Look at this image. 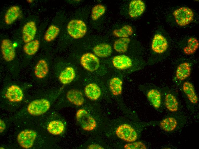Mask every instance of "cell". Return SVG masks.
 Masks as SVG:
<instances>
[{
  "label": "cell",
  "instance_id": "obj_1",
  "mask_svg": "<svg viewBox=\"0 0 199 149\" xmlns=\"http://www.w3.org/2000/svg\"><path fill=\"white\" fill-rule=\"evenodd\" d=\"M67 30L71 37L77 39L81 38L85 35L87 28L84 22L82 20L74 19L71 20L68 23Z\"/></svg>",
  "mask_w": 199,
  "mask_h": 149
},
{
  "label": "cell",
  "instance_id": "obj_2",
  "mask_svg": "<svg viewBox=\"0 0 199 149\" xmlns=\"http://www.w3.org/2000/svg\"><path fill=\"white\" fill-rule=\"evenodd\" d=\"M76 116L78 123L84 130L91 131L96 128V123L95 119L85 109H79Z\"/></svg>",
  "mask_w": 199,
  "mask_h": 149
},
{
  "label": "cell",
  "instance_id": "obj_3",
  "mask_svg": "<svg viewBox=\"0 0 199 149\" xmlns=\"http://www.w3.org/2000/svg\"><path fill=\"white\" fill-rule=\"evenodd\" d=\"M173 14L176 23L180 26L188 25L194 19V13L188 7H180L174 10Z\"/></svg>",
  "mask_w": 199,
  "mask_h": 149
},
{
  "label": "cell",
  "instance_id": "obj_4",
  "mask_svg": "<svg viewBox=\"0 0 199 149\" xmlns=\"http://www.w3.org/2000/svg\"><path fill=\"white\" fill-rule=\"evenodd\" d=\"M50 107L49 102L47 99H40L34 100L28 105L27 110L31 114L39 115L45 113Z\"/></svg>",
  "mask_w": 199,
  "mask_h": 149
},
{
  "label": "cell",
  "instance_id": "obj_5",
  "mask_svg": "<svg viewBox=\"0 0 199 149\" xmlns=\"http://www.w3.org/2000/svg\"><path fill=\"white\" fill-rule=\"evenodd\" d=\"M116 133L118 138L128 142H134L137 138V133L135 130L130 125L126 124L119 126Z\"/></svg>",
  "mask_w": 199,
  "mask_h": 149
},
{
  "label": "cell",
  "instance_id": "obj_6",
  "mask_svg": "<svg viewBox=\"0 0 199 149\" xmlns=\"http://www.w3.org/2000/svg\"><path fill=\"white\" fill-rule=\"evenodd\" d=\"M37 133L32 130H25L21 132L17 137L18 142L22 148H29L33 146Z\"/></svg>",
  "mask_w": 199,
  "mask_h": 149
},
{
  "label": "cell",
  "instance_id": "obj_7",
  "mask_svg": "<svg viewBox=\"0 0 199 149\" xmlns=\"http://www.w3.org/2000/svg\"><path fill=\"white\" fill-rule=\"evenodd\" d=\"M80 63L84 68L90 72L96 70L100 65L98 58L93 54L89 52L82 55L80 59Z\"/></svg>",
  "mask_w": 199,
  "mask_h": 149
},
{
  "label": "cell",
  "instance_id": "obj_8",
  "mask_svg": "<svg viewBox=\"0 0 199 149\" xmlns=\"http://www.w3.org/2000/svg\"><path fill=\"white\" fill-rule=\"evenodd\" d=\"M168 46L167 40L163 36L159 34L154 35L151 45L153 51L157 53L161 54L166 51Z\"/></svg>",
  "mask_w": 199,
  "mask_h": 149
},
{
  "label": "cell",
  "instance_id": "obj_9",
  "mask_svg": "<svg viewBox=\"0 0 199 149\" xmlns=\"http://www.w3.org/2000/svg\"><path fill=\"white\" fill-rule=\"evenodd\" d=\"M1 51L3 57L7 61H11L15 57V50L11 42L9 39H4L1 42Z\"/></svg>",
  "mask_w": 199,
  "mask_h": 149
},
{
  "label": "cell",
  "instance_id": "obj_10",
  "mask_svg": "<svg viewBox=\"0 0 199 149\" xmlns=\"http://www.w3.org/2000/svg\"><path fill=\"white\" fill-rule=\"evenodd\" d=\"M37 30L35 22L31 21L27 23L22 29V38L23 42L27 43L33 40L36 34Z\"/></svg>",
  "mask_w": 199,
  "mask_h": 149
},
{
  "label": "cell",
  "instance_id": "obj_11",
  "mask_svg": "<svg viewBox=\"0 0 199 149\" xmlns=\"http://www.w3.org/2000/svg\"><path fill=\"white\" fill-rule=\"evenodd\" d=\"M144 3L141 0H133L130 3L128 9V14L132 18L141 15L145 9Z\"/></svg>",
  "mask_w": 199,
  "mask_h": 149
},
{
  "label": "cell",
  "instance_id": "obj_12",
  "mask_svg": "<svg viewBox=\"0 0 199 149\" xmlns=\"http://www.w3.org/2000/svg\"><path fill=\"white\" fill-rule=\"evenodd\" d=\"M5 96L11 102H19L23 98V93L21 89L15 85H12L7 89Z\"/></svg>",
  "mask_w": 199,
  "mask_h": 149
},
{
  "label": "cell",
  "instance_id": "obj_13",
  "mask_svg": "<svg viewBox=\"0 0 199 149\" xmlns=\"http://www.w3.org/2000/svg\"><path fill=\"white\" fill-rule=\"evenodd\" d=\"M112 62L115 67L121 70L128 68L132 65V62L131 59L125 55L115 56L112 60Z\"/></svg>",
  "mask_w": 199,
  "mask_h": 149
},
{
  "label": "cell",
  "instance_id": "obj_14",
  "mask_svg": "<svg viewBox=\"0 0 199 149\" xmlns=\"http://www.w3.org/2000/svg\"><path fill=\"white\" fill-rule=\"evenodd\" d=\"M68 100L73 104L80 106L83 104L84 99L82 93L76 89H72L68 91L66 94Z\"/></svg>",
  "mask_w": 199,
  "mask_h": 149
},
{
  "label": "cell",
  "instance_id": "obj_15",
  "mask_svg": "<svg viewBox=\"0 0 199 149\" xmlns=\"http://www.w3.org/2000/svg\"><path fill=\"white\" fill-rule=\"evenodd\" d=\"M84 91L86 97L92 100L97 99L101 94L100 88L97 84L94 83L87 85L85 87Z\"/></svg>",
  "mask_w": 199,
  "mask_h": 149
},
{
  "label": "cell",
  "instance_id": "obj_16",
  "mask_svg": "<svg viewBox=\"0 0 199 149\" xmlns=\"http://www.w3.org/2000/svg\"><path fill=\"white\" fill-rule=\"evenodd\" d=\"M20 13V7L14 5L10 7L6 11L4 17L5 23L10 25L13 23L19 17Z\"/></svg>",
  "mask_w": 199,
  "mask_h": 149
},
{
  "label": "cell",
  "instance_id": "obj_17",
  "mask_svg": "<svg viewBox=\"0 0 199 149\" xmlns=\"http://www.w3.org/2000/svg\"><path fill=\"white\" fill-rule=\"evenodd\" d=\"M191 68L189 64L184 62L180 64L178 66L176 76L178 79L183 81L189 77L191 74Z\"/></svg>",
  "mask_w": 199,
  "mask_h": 149
},
{
  "label": "cell",
  "instance_id": "obj_18",
  "mask_svg": "<svg viewBox=\"0 0 199 149\" xmlns=\"http://www.w3.org/2000/svg\"><path fill=\"white\" fill-rule=\"evenodd\" d=\"M94 54L100 57L105 58L109 56L112 52L111 46L106 43H102L95 46L93 49Z\"/></svg>",
  "mask_w": 199,
  "mask_h": 149
},
{
  "label": "cell",
  "instance_id": "obj_19",
  "mask_svg": "<svg viewBox=\"0 0 199 149\" xmlns=\"http://www.w3.org/2000/svg\"><path fill=\"white\" fill-rule=\"evenodd\" d=\"M75 72L73 68L70 66L66 67L60 73L59 79L63 84H67L71 82L75 77Z\"/></svg>",
  "mask_w": 199,
  "mask_h": 149
},
{
  "label": "cell",
  "instance_id": "obj_20",
  "mask_svg": "<svg viewBox=\"0 0 199 149\" xmlns=\"http://www.w3.org/2000/svg\"><path fill=\"white\" fill-rule=\"evenodd\" d=\"M48 72V66L46 61L44 59L39 60L35 67V76L38 78L42 79L46 76Z\"/></svg>",
  "mask_w": 199,
  "mask_h": 149
},
{
  "label": "cell",
  "instance_id": "obj_21",
  "mask_svg": "<svg viewBox=\"0 0 199 149\" xmlns=\"http://www.w3.org/2000/svg\"><path fill=\"white\" fill-rule=\"evenodd\" d=\"M184 92L187 96L188 99L192 103L196 104L198 102V99L196 94L193 85L188 82H184L183 85Z\"/></svg>",
  "mask_w": 199,
  "mask_h": 149
},
{
  "label": "cell",
  "instance_id": "obj_22",
  "mask_svg": "<svg viewBox=\"0 0 199 149\" xmlns=\"http://www.w3.org/2000/svg\"><path fill=\"white\" fill-rule=\"evenodd\" d=\"M65 126L63 122L58 120H53L48 124L47 129L49 132L54 135H58L63 132Z\"/></svg>",
  "mask_w": 199,
  "mask_h": 149
},
{
  "label": "cell",
  "instance_id": "obj_23",
  "mask_svg": "<svg viewBox=\"0 0 199 149\" xmlns=\"http://www.w3.org/2000/svg\"><path fill=\"white\" fill-rule=\"evenodd\" d=\"M147 98L153 105L156 108H159L161 103V95L157 90L152 89L150 90L147 94Z\"/></svg>",
  "mask_w": 199,
  "mask_h": 149
},
{
  "label": "cell",
  "instance_id": "obj_24",
  "mask_svg": "<svg viewBox=\"0 0 199 149\" xmlns=\"http://www.w3.org/2000/svg\"><path fill=\"white\" fill-rule=\"evenodd\" d=\"M130 40L129 38H120L114 42V49L120 53H124L127 50L128 45Z\"/></svg>",
  "mask_w": 199,
  "mask_h": 149
},
{
  "label": "cell",
  "instance_id": "obj_25",
  "mask_svg": "<svg viewBox=\"0 0 199 149\" xmlns=\"http://www.w3.org/2000/svg\"><path fill=\"white\" fill-rule=\"evenodd\" d=\"M177 125V121L173 117H168L163 119L160 123V126L166 132L174 130Z\"/></svg>",
  "mask_w": 199,
  "mask_h": 149
},
{
  "label": "cell",
  "instance_id": "obj_26",
  "mask_svg": "<svg viewBox=\"0 0 199 149\" xmlns=\"http://www.w3.org/2000/svg\"><path fill=\"white\" fill-rule=\"evenodd\" d=\"M133 33L132 27L129 25H125L118 29L114 30L113 34L115 37L120 38H127Z\"/></svg>",
  "mask_w": 199,
  "mask_h": 149
},
{
  "label": "cell",
  "instance_id": "obj_27",
  "mask_svg": "<svg viewBox=\"0 0 199 149\" xmlns=\"http://www.w3.org/2000/svg\"><path fill=\"white\" fill-rule=\"evenodd\" d=\"M165 105L167 108L171 112L176 111L178 108V103L176 97L168 93L165 98Z\"/></svg>",
  "mask_w": 199,
  "mask_h": 149
},
{
  "label": "cell",
  "instance_id": "obj_28",
  "mask_svg": "<svg viewBox=\"0 0 199 149\" xmlns=\"http://www.w3.org/2000/svg\"><path fill=\"white\" fill-rule=\"evenodd\" d=\"M199 43L197 39L194 37L190 38L188 40V45L183 49L184 52L186 55L193 54L198 49Z\"/></svg>",
  "mask_w": 199,
  "mask_h": 149
},
{
  "label": "cell",
  "instance_id": "obj_29",
  "mask_svg": "<svg viewBox=\"0 0 199 149\" xmlns=\"http://www.w3.org/2000/svg\"><path fill=\"white\" fill-rule=\"evenodd\" d=\"M122 81L119 78L114 77L110 82V87L113 94L118 95L121 93Z\"/></svg>",
  "mask_w": 199,
  "mask_h": 149
},
{
  "label": "cell",
  "instance_id": "obj_30",
  "mask_svg": "<svg viewBox=\"0 0 199 149\" xmlns=\"http://www.w3.org/2000/svg\"><path fill=\"white\" fill-rule=\"evenodd\" d=\"M39 46V40L36 39L26 43L23 46V50L26 54L29 55L35 54Z\"/></svg>",
  "mask_w": 199,
  "mask_h": 149
},
{
  "label": "cell",
  "instance_id": "obj_31",
  "mask_svg": "<svg viewBox=\"0 0 199 149\" xmlns=\"http://www.w3.org/2000/svg\"><path fill=\"white\" fill-rule=\"evenodd\" d=\"M59 28L56 26L52 25L49 26L44 36V39L47 42L53 40L59 33Z\"/></svg>",
  "mask_w": 199,
  "mask_h": 149
},
{
  "label": "cell",
  "instance_id": "obj_32",
  "mask_svg": "<svg viewBox=\"0 0 199 149\" xmlns=\"http://www.w3.org/2000/svg\"><path fill=\"white\" fill-rule=\"evenodd\" d=\"M106 10L105 7L101 4H97L93 7L91 12V17L93 20H96L102 15Z\"/></svg>",
  "mask_w": 199,
  "mask_h": 149
},
{
  "label": "cell",
  "instance_id": "obj_33",
  "mask_svg": "<svg viewBox=\"0 0 199 149\" xmlns=\"http://www.w3.org/2000/svg\"><path fill=\"white\" fill-rule=\"evenodd\" d=\"M124 148L125 149H146L147 148L143 142L140 141L126 144L124 145Z\"/></svg>",
  "mask_w": 199,
  "mask_h": 149
},
{
  "label": "cell",
  "instance_id": "obj_34",
  "mask_svg": "<svg viewBox=\"0 0 199 149\" xmlns=\"http://www.w3.org/2000/svg\"><path fill=\"white\" fill-rule=\"evenodd\" d=\"M88 148L90 149H103L104 148L101 146L100 145L96 144H93L89 146L88 147Z\"/></svg>",
  "mask_w": 199,
  "mask_h": 149
},
{
  "label": "cell",
  "instance_id": "obj_35",
  "mask_svg": "<svg viewBox=\"0 0 199 149\" xmlns=\"http://www.w3.org/2000/svg\"><path fill=\"white\" fill-rule=\"evenodd\" d=\"M0 133H1L4 130L5 125L4 122L1 119L0 121Z\"/></svg>",
  "mask_w": 199,
  "mask_h": 149
},
{
  "label": "cell",
  "instance_id": "obj_36",
  "mask_svg": "<svg viewBox=\"0 0 199 149\" xmlns=\"http://www.w3.org/2000/svg\"><path fill=\"white\" fill-rule=\"evenodd\" d=\"M27 1H28L29 3H31L32 1V0H27Z\"/></svg>",
  "mask_w": 199,
  "mask_h": 149
}]
</instances>
